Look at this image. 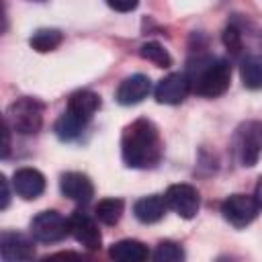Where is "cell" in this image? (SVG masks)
Listing matches in <instances>:
<instances>
[{"mask_svg": "<svg viewBox=\"0 0 262 262\" xmlns=\"http://www.w3.org/2000/svg\"><path fill=\"white\" fill-rule=\"evenodd\" d=\"M121 156L129 168L147 170L160 164L164 156V143L160 131L149 119H135L123 129Z\"/></svg>", "mask_w": 262, "mask_h": 262, "instance_id": "cell-1", "label": "cell"}, {"mask_svg": "<svg viewBox=\"0 0 262 262\" xmlns=\"http://www.w3.org/2000/svg\"><path fill=\"white\" fill-rule=\"evenodd\" d=\"M190 80V90L205 98H217L225 94L231 82V66L225 59L205 57L196 59V66H190L186 72Z\"/></svg>", "mask_w": 262, "mask_h": 262, "instance_id": "cell-2", "label": "cell"}, {"mask_svg": "<svg viewBox=\"0 0 262 262\" xmlns=\"http://www.w3.org/2000/svg\"><path fill=\"white\" fill-rule=\"evenodd\" d=\"M43 111H45V104L41 100L31 98V96H23L8 106L6 125L20 135H35L41 131Z\"/></svg>", "mask_w": 262, "mask_h": 262, "instance_id": "cell-3", "label": "cell"}, {"mask_svg": "<svg viewBox=\"0 0 262 262\" xmlns=\"http://www.w3.org/2000/svg\"><path fill=\"white\" fill-rule=\"evenodd\" d=\"M233 151L242 166H256L262 154V121H246L233 135Z\"/></svg>", "mask_w": 262, "mask_h": 262, "instance_id": "cell-4", "label": "cell"}, {"mask_svg": "<svg viewBox=\"0 0 262 262\" xmlns=\"http://www.w3.org/2000/svg\"><path fill=\"white\" fill-rule=\"evenodd\" d=\"M70 233V221L57 211H41L31 219V235L41 244L61 242Z\"/></svg>", "mask_w": 262, "mask_h": 262, "instance_id": "cell-5", "label": "cell"}, {"mask_svg": "<svg viewBox=\"0 0 262 262\" xmlns=\"http://www.w3.org/2000/svg\"><path fill=\"white\" fill-rule=\"evenodd\" d=\"M221 213L225 221H229L233 227H246L258 217L260 207H258L256 196L235 192V194H229L221 203Z\"/></svg>", "mask_w": 262, "mask_h": 262, "instance_id": "cell-6", "label": "cell"}, {"mask_svg": "<svg viewBox=\"0 0 262 262\" xmlns=\"http://www.w3.org/2000/svg\"><path fill=\"white\" fill-rule=\"evenodd\" d=\"M166 203L168 209H172L176 215H180L182 219H192L199 213L201 207V196L199 190L192 184H172L166 190Z\"/></svg>", "mask_w": 262, "mask_h": 262, "instance_id": "cell-7", "label": "cell"}, {"mask_svg": "<svg viewBox=\"0 0 262 262\" xmlns=\"http://www.w3.org/2000/svg\"><path fill=\"white\" fill-rule=\"evenodd\" d=\"M188 92H190V80L186 72H172L158 82L154 96L162 104H180L188 96Z\"/></svg>", "mask_w": 262, "mask_h": 262, "instance_id": "cell-8", "label": "cell"}, {"mask_svg": "<svg viewBox=\"0 0 262 262\" xmlns=\"http://www.w3.org/2000/svg\"><path fill=\"white\" fill-rule=\"evenodd\" d=\"M68 221H70V233H72V237H74L80 246H84L86 250H98V248H100V244H102L100 229H98L96 221H94L88 213H84V211H74V213L68 217Z\"/></svg>", "mask_w": 262, "mask_h": 262, "instance_id": "cell-9", "label": "cell"}, {"mask_svg": "<svg viewBox=\"0 0 262 262\" xmlns=\"http://www.w3.org/2000/svg\"><path fill=\"white\" fill-rule=\"evenodd\" d=\"M33 235L27 237L18 231H2L0 233V256L4 262H25L35 256Z\"/></svg>", "mask_w": 262, "mask_h": 262, "instance_id": "cell-10", "label": "cell"}, {"mask_svg": "<svg viewBox=\"0 0 262 262\" xmlns=\"http://www.w3.org/2000/svg\"><path fill=\"white\" fill-rule=\"evenodd\" d=\"M12 188L25 201H35L45 190V176L37 168H18L12 174Z\"/></svg>", "mask_w": 262, "mask_h": 262, "instance_id": "cell-11", "label": "cell"}, {"mask_svg": "<svg viewBox=\"0 0 262 262\" xmlns=\"http://www.w3.org/2000/svg\"><path fill=\"white\" fill-rule=\"evenodd\" d=\"M100 108V96L92 90H78L70 96L66 113L76 119L80 125H88V121L94 117V113Z\"/></svg>", "mask_w": 262, "mask_h": 262, "instance_id": "cell-12", "label": "cell"}, {"mask_svg": "<svg viewBox=\"0 0 262 262\" xmlns=\"http://www.w3.org/2000/svg\"><path fill=\"white\" fill-rule=\"evenodd\" d=\"M151 92V82L145 74H133L129 78H125L119 88H117V102L123 104V106H131V104H137L141 102L147 94Z\"/></svg>", "mask_w": 262, "mask_h": 262, "instance_id": "cell-13", "label": "cell"}, {"mask_svg": "<svg viewBox=\"0 0 262 262\" xmlns=\"http://www.w3.org/2000/svg\"><path fill=\"white\" fill-rule=\"evenodd\" d=\"M59 190L63 196L76 203H88L94 196L92 180L82 172H66L59 178Z\"/></svg>", "mask_w": 262, "mask_h": 262, "instance_id": "cell-14", "label": "cell"}, {"mask_svg": "<svg viewBox=\"0 0 262 262\" xmlns=\"http://www.w3.org/2000/svg\"><path fill=\"white\" fill-rule=\"evenodd\" d=\"M168 209L166 196L162 194H149V196H141L139 201H135L133 205V213L141 223H156L164 217Z\"/></svg>", "mask_w": 262, "mask_h": 262, "instance_id": "cell-15", "label": "cell"}, {"mask_svg": "<svg viewBox=\"0 0 262 262\" xmlns=\"http://www.w3.org/2000/svg\"><path fill=\"white\" fill-rule=\"evenodd\" d=\"M108 256L117 262H143L149 256V250L139 239H121L108 248Z\"/></svg>", "mask_w": 262, "mask_h": 262, "instance_id": "cell-16", "label": "cell"}, {"mask_svg": "<svg viewBox=\"0 0 262 262\" xmlns=\"http://www.w3.org/2000/svg\"><path fill=\"white\" fill-rule=\"evenodd\" d=\"M239 78L248 90H260L262 88V57L258 55L244 57L239 66Z\"/></svg>", "mask_w": 262, "mask_h": 262, "instance_id": "cell-17", "label": "cell"}, {"mask_svg": "<svg viewBox=\"0 0 262 262\" xmlns=\"http://www.w3.org/2000/svg\"><path fill=\"white\" fill-rule=\"evenodd\" d=\"M123 209H125V203L121 199L108 196V199H102V201L96 203L94 215L104 225H117L119 219H121V215H123Z\"/></svg>", "mask_w": 262, "mask_h": 262, "instance_id": "cell-18", "label": "cell"}, {"mask_svg": "<svg viewBox=\"0 0 262 262\" xmlns=\"http://www.w3.org/2000/svg\"><path fill=\"white\" fill-rule=\"evenodd\" d=\"M61 41H63V33L59 29H39L29 39V45L39 53H47V51L57 49Z\"/></svg>", "mask_w": 262, "mask_h": 262, "instance_id": "cell-19", "label": "cell"}, {"mask_svg": "<svg viewBox=\"0 0 262 262\" xmlns=\"http://www.w3.org/2000/svg\"><path fill=\"white\" fill-rule=\"evenodd\" d=\"M139 55H141L143 59L151 61V63L158 66V68H170V66H172V57H170L168 49H166L162 43H158V41H147V43H143V45L139 47Z\"/></svg>", "mask_w": 262, "mask_h": 262, "instance_id": "cell-20", "label": "cell"}, {"mask_svg": "<svg viewBox=\"0 0 262 262\" xmlns=\"http://www.w3.org/2000/svg\"><path fill=\"white\" fill-rule=\"evenodd\" d=\"M53 129H55V135H57L59 139H63V141H72V139H76V137L82 133L84 125H80L76 119H72V117L63 111V115L55 121Z\"/></svg>", "mask_w": 262, "mask_h": 262, "instance_id": "cell-21", "label": "cell"}, {"mask_svg": "<svg viewBox=\"0 0 262 262\" xmlns=\"http://www.w3.org/2000/svg\"><path fill=\"white\" fill-rule=\"evenodd\" d=\"M151 256H154L156 262H180V260H184V250L176 242L164 239L156 246Z\"/></svg>", "mask_w": 262, "mask_h": 262, "instance_id": "cell-22", "label": "cell"}, {"mask_svg": "<svg viewBox=\"0 0 262 262\" xmlns=\"http://www.w3.org/2000/svg\"><path fill=\"white\" fill-rule=\"evenodd\" d=\"M223 45L233 55L239 53V49H242V33L237 31V27H233V25H227L225 27V31H223Z\"/></svg>", "mask_w": 262, "mask_h": 262, "instance_id": "cell-23", "label": "cell"}, {"mask_svg": "<svg viewBox=\"0 0 262 262\" xmlns=\"http://www.w3.org/2000/svg\"><path fill=\"white\" fill-rule=\"evenodd\" d=\"M106 4L117 12H131L137 8L139 0H106Z\"/></svg>", "mask_w": 262, "mask_h": 262, "instance_id": "cell-24", "label": "cell"}, {"mask_svg": "<svg viewBox=\"0 0 262 262\" xmlns=\"http://www.w3.org/2000/svg\"><path fill=\"white\" fill-rule=\"evenodd\" d=\"M0 184H2V203H0V207L6 209V207H8V201H10V190H8V180H6V176H0Z\"/></svg>", "mask_w": 262, "mask_h": 262, "instance_id": "cell-25", "label": "cell"}, {"mask_svg": "<svg viewBox=\"0 0 262 262\" xmlns=\"http://www.w3.org/2000/svg\"><path fill=\"white\" fill-rule=\"evenodd\" d=\"M254 196H256V201H258V207L262 209V176L258 178V182H256V190H254Z\"/></svg>", "mask_w": 262, "mask_h": 262, "instance_id": "cell-26", "label": "cell"}, {"mask_svg": "<svg viewBox=\"0 0 262 262\" xmlns=\"http://www.w3.org/2000/svg\"><path fill=\"white\" fill-rule=\"evenodd\" d=\"M37 2H43V0H37Z\"/></svg>", "mask_w": 262, "mask_h": 262, "instance_id": "cell-27", "label": "cell"}]
</instances>
